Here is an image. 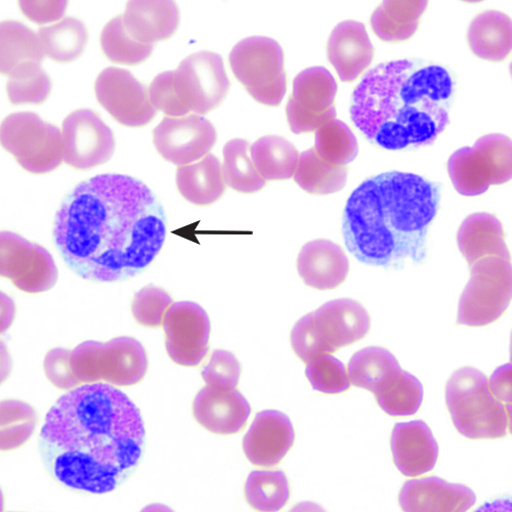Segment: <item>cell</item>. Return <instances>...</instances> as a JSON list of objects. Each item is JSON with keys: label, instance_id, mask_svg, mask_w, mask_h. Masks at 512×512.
<instances>
[{"label": "cell", "instance_id": "34", "mask_svg": "<svg viewBox=\"0 0 512 512\" xmlns=\"http://www.w3.org/2000/svg\"><path fill=\"white\" fill-rule=\"evenodd\" d=\"M38 35L46 56L55 62L65 64L77 60L83 54L89 40L87 27L72 17L39 28Z\"/></svg>", "mask_w": 512, "mask_h": 512}, {"label": "cell", "instance_id": "31", "mask_svg": "<svg viewBox=\"0 0 512 512\" xmlns=\"http://www.w3.org/2000/svg\"><path fill=\"white\" fill-rule=\"evenodd\" d=\"M251 159L261 177L267 181H287L294 177L300 153L289 141L268 136L256 141Z\"/></svg>", "mask_w": 512, "mask_h": 512}, {"label": "cell", "instance_id": "25", "mask_svg": "<svg viewBox=\"0 0 512 512\" xmlns=\"http://www.w3.org/2000/svg\"><path fill=\"white\" fill-rule=\"evenodd\" d=\"M128 34L143 45L172 37L180 24V11L174 2H130L122 15Z\"/></svg>", "mask_w": 512, "mask_h": 512}, {"label": "cell", "instance_id": "40", "mask_svg": "<svg viewBox=\"0 0 512 512\" xmlns=\"http://www.w3.org/2000/svg\"><path fill=\"white\" fill-rule=\"evenodd\" d=\"M37 422V412L29 404L16 400L2 402V451H13L27 443Z\"/></svg>", "mask_w": 512, "mask_h": 512}, {"label": "cell", "instance_id": "12", "mask_svg": "<svg viewBox=\"0 0 512 512\" xmlns=\"http://www.w3.org/2000/svg\"><path fill=\"white\" fill-rule=\"evenodd\" d=\"M0 273L30 294L51 290L59 276L53 256L46 248L13 232L2 233Z\"/></svg>", "mask_w": 512, "mask_h": 512}, {"label": "cell", "instance_id": "23", "mask_svg": "<svg viewBox=\"0 0 512 512\" xmlns=\"http://www.w3.org/2000/svg\"><path fill=\"white\" fill-rule=\"evenodd\" d=\"M297 271L309 287L331 290L346 281L350 261L337 244L329 240H315L302 248L297 259Z\"/></svg>", "mask_w": 512, "mask_h": 512}, {"label": "cell", "instance_id": "17", "mask_svg": "<svg viewBox=\"0 0 512 512\" xmlns=\"http://www.w3.org/2000/svg\"><path fill=\"white\" fill-rule=\"evenodd\" d=\"M310 315L327 355L358 343L371 326L366 309L351 298L330 301Z\"/></svg>", "mask_w": 512, "mask_h": 512}, {"label": "cell", "instance_id": "21", "mask_svg": "<svg viewBox=\"0 0 512 512\" xmlns=\"http://www.w3.org/2000/svg\"><path fill=\"white\" fill-rule=\"evenodd\" d=\"M374 47L363 23L349 20L331 32L327 56L341 81L354 82L371 65Z\"/></svg>", "mask_w": 512, "mask_h": 512}, {"label": "cell", "instance_id": "14", "mask_svg": "<svg viewBox=\"0 0 512 512\" xmlns=\"http://www.w3.org/2000/svg\"><path fill=\"white\" fill-rule=\"evenodd\" d=\"M64 162L88 170L108 162L115 151L111 128L90 109L69 114L62 125Z\"/></svg>", "mask_w": 512, "mask_h": 512}, {"label": "cell", "instance_id": "26", "mask_svg": "<svg viewBox=\"0 0 512 512\" xmlns=\"http://www.w3.org/2000/svg\"><path fill=\"white\" fill-rule=\"evenodd\" d=\"M145 348L134 337L121 336L104 343L103 381L118 388L134 387L148 371Z\"/></svg>", "mask_w": 512, "mask_h": 512}, {"label": "cell", "instance_id": "32", "mask_svg": "<svg viewBox=\"0 0 512 512\" xmlns=\"http://www.w3.org/2000/svg\"><path fill=\"white\" fill-rule=\"evenodd\" d=\"M348 173L346 166H335L326 162L311 148L298 159L294 181L310 194L330 195L345 188Z\"/></svg>", "mask_w": 512, "mask_h": 512}, {"label": "cell", "instance_id": "41", "mask_svg": "<svg viewBox=\"0 0 512 512\" xmlns=\"http://www.w3.org/2000/svg\"><path fill=\"white\" fill-rule=\"evenodd\" d=\"M423 396L421 382L417 377L403 370L393 386L375 399L381 410L388 415L407 417L418 412Z\"/></svg>", "mask_w": 512, "mask_h": 512}, {"label": "cell", "instance_id": "48", "mask_svg": "<svg viewBox=\"0 0 512 512\" xmlns=\"http://www.w3.org/2000/svg\"><path fill=\"white\" fill-rule=\"evenodd\" d=\"M70 355L71 351L57 348L47 354L44 362L47 378L54 387L62 391H71L82 386L71 369Z\"/></svg>", "mask_w": 512, "mask_h": 512}, {"label": "cell", "instance_id": "16", "mask_svg": "<svg viewBox=\"0 0 512 512\" xmlns=\"http://www.w3.org/2000/svg\"><path fill=\"white\" fill-rule=\"evenodd\" d=\"M165 349L178 365L196 367L209 352L211 325L205 310L191 302L168 309L163 321Z\"/></svg>", "mask_w": 512, "mask_h": 512}, {"label": "cell", "instance_id": "36", "mask_svg": "<svg viewBox=\"0 0 512 512\" xmlns=\"http://www.w3.org/2000/svg\"><path fill=\"white\" fill-rule=\"evenodd\" d=\"M51 91L52 81L38 63H23L9 75L7 94L13 105L42 104L47 101Z\"/></svg>", "mask_w": 512, "mask_h": 512}, {"label": "cell", "instance_id": "22", "mask_svg": "<svg viewBox=\"0 0 512 512\" xmlns=\"http://www.w3.org/2000/svg\"><path fill=\"white\" fill-rule=\"evenodd\" d=\"M477 502L472 489L438 477L411 480L404 484L399 503L404 511H467Z\"/></svg>", "mask_w": 512, "mask_h": 512}, {"label": "cell", "instance_id": "29", "mask_svg": "<svg viewBox=\"0 0 512 512\" xmlns=\"http://www.w3.org/2000/svg\"><path fill=\"white\" fill-rule=\"evenodd\" d=\"M467 40L478 58L490 62L504 61L512 49L510 17L498 11L479 14L469 25Z\"/></svg>", "mask_w": 512, "mask_h": 512}, {"label": "cell", "instance_id": "8", "mask_svg": "<svg viewBox=\"0 0 512 512\" xmlns=\"http://www.w3.org/2000/svg\"><path fill=\"white\" fill-rule=\"evenodd\" d=\"M2 146L28 173L53 172L64 161L63 134L33 112L9 115L2 123Z\"/></svg>", "mask_w": 512, "mask_h": 512}, {"label": "cell", "instance_id": "6", "mask_svg": "<svg viewBox=\"0 0 512 512\" xmlns=\"http://www.w3.org/2000/svg\"><path fill=\"white\" fill-rule=\"evenodd\" d=\"M236 78L247 93L263 105L276 107L287 91L284 54L278 42L253 36L237 44L229 57Z\"/></svg>", "mask_w": 512, "mask_h": 512}, {"label": "cell", "instance_id": "1", "mask_svg": "<svg viewBox=\"0 0 512 512\" xmlns=\"http://www.w3.org/2000/svg\"><path fill=\"white\" fill-rule=\"evenodd\" d=\"M55 245L82 279L116 283L146 271L166 237L164 209L141 181L102 175L80 183L62 202Z\"/></svg>", "mask_w": 512, "mask_h": 512}, {"label": "cell", "instance_id": "3", "mask_svg": "<svg viewBox=\"0 0 512 512\" xmlns=\"http://www.w3.org/2000/svg\"><path fill=\"white\" fill-rule=\"evenodd\" d=\"M456 82L443 65L420 59L381 63L354 91L353 123L389 151L432 146L450 124Z\"/></svg>", "mask_w": 512, "mask_h": 512}, {"label": "cell", "instance_id": "15", "mask_svg": "<svg viewBox=\"0 0 512 512\" xmlns=\"http://www.w3.org/2000/svg\"><path fill=\"white\" fill-rule=\"evenodd\" d=\"M153 138L164 160L184 166L207 156L217 144L218 134L206 118L191 114L165 117L153 131Z\"/></svg>", "mask_w": 512, "mask_h": 512}, {"label": "cell", "instance_id": "18", "mask_svg": "<svg viewBox=\"0 0 512 512\" xmlns=\"http://www.w3.org/2000/svg\"><path fill=\"white\" fill-rule=\"evenodd\" d=\"M294 440L289 417L283 412L267 410L256 414L243 439V450L253 465L271 468L282 461Z\"/></svg>", "mask_w": 512, "mask_h": 512}, {"label": "cell", "instance_id": "35", "mask_svg": "<svg viewBox=\"0 0 512 512\" xmlns=\"http://www.w3.org/2000/svg\"><path fill=\"white\" fill-rule=\"evenodd\" d=\"M249 143L235 139L228 142L224 148L223 172L227 186L233 190L252 194L261 191L267 182L256 170L249 156Z\"/></svg>", "mask_w": 512, "mask_h": 512}, {"label": "cell", "instance_id": "47", "mask_svg": "<svg viewBox=\"0 0 512 512\" xmlns=\"http://www.w3.org/2000/svg\"><path fill=\"white\" fill-rule=\"evenodd\" d=\"M291 346L296 356L305 364L327 355L313 327L310 314L294 325L291 331Z\"/></svg>", "mask_w": 512, "mask_h": 512}, {"label": "cell", "instance_id": "19", "mask_svg": "<svg viewBox=\"0 0 512 512\" xmlns=\"http://www.w3.org/2000/svg\"><path fill=\"white\" fill-rule=\"evenodd\" d=\"M391 449L399 472L409 478L432 472L439 458V445L430 426L423 420L397 423Z\"/></svg>", "mask_w": 512, "mask_h": 512}, {"label": "cell", "instance_id": "45", "mask_svg": "<svg viewBox=\"0 0 512 512\" xmlns=\"http://www.w3.org/2000/svg\"><path fill=\"white\" fill-rule=\"evenodd\" d=\"M103 348L99 341H85L71 351V369L81 384L103 382Z\"/></svg>", "mask_w": 512, "mask_h": 512}, {"label": "cell", "instance_id": "20", "mask_svg": "<svg viewBox=\"0 0 512 512\" xmlns=\"http://www.w3.org/2000/svg\"><path fill=\"white\" fill-rule=\"evenodd\" d=\"M251 414L246 398L236 389L203 388L195 397L193 415L203 429L219 436L242 432Z\"/></svg>", "mask_w": 512, "mask_h": 512}, {"label": "cell", "instance_id": "43", "mask_svg": "<svg viewBox=\"0 0 512 512\" xmlns=\"http://www.w3.org/2000/svg\"><path fill=\"white\" fill-rule=\"evenodd\" d=\"M173 298L163 289L149 285L138 291L132 305V313L138 324L146 328L163 326L164 317Z\"/></svg>", "mask_w": 512, "mask_h": 512}, {"label": "cell", "instance_id": "11", "mask_svg": "<svg viewBox=\"0 0 512 512\" xmlns=\"http://www.w3.org/2000/svg\"><path fill=\"white\" fill-rule=\"evenodd\" d=\"M175 82L182 103L199 116L218 108L231 88L223 58L211 52H198L183 60L175 71Z\"/></svg>", "mask_w": 512, "mask_h": 512}, {"label": "cell", "instance_id": "37", "mask_svg": "<svg viewBox=\"0 0 512 512\" xmlns=\"http://www.w3.org/2000/svg\"><path fill=\"white\" fill-rule=\"evenodd\" d=\"M289 497V483L282 471H254L247 478L245 498L253 509L278 511Z\"/></svg>", "mask_w": 512, "mask_h": 512}, {"label": "cell", "instance_id": "49", "mask_svg": "<svg viewBox=\"0 0 512 512\" xmlns=\"http://www.w3.org/2000/svg\"><path fill=\"white\" fill-rule=\"evenodd\" d=\"M22 13L36 24L59 21L65 14L67 2H20Z\"/></svg>", "mask_w": 512, "mask_h": 512}, {"label": "cell", "instance_id": "4", "mask_svg": "<svg viewBox=\"0 0 512 512\" xmlns=\"http://www.w3.org/2000/svg\"><path fill=\"white\" fill-rule=\"evenodd\" d=\"M439 183L401 172L363 182L346 205L343 235L362 264L401 270L426 258V243L441 204Z\"/></svg>", "mask_w": 512, "mask_h": 512}, {"label": "cell", "instance_id": "33", "mask_svg": "<svg viewBox=\"0 0 512 512\" xmlns=\"http://www.w3.org/2000/svg\"><path fill=\"white\" fill-rule=\"evenodd\" d=\"M2 39V74L9 76L19 65L26 62L40 64L46 57L38 34L17 21H5L0 27Z\"/></svg>", "mask_w": 512, "mask_h": 512}, {"label": "cell", "instance_id": "24", "mask_svg": "<svg viewBox=\"0 0 512 512\" xmlns=\"http://www.w3.org/2000/svg\"><path fill=\"white\" fill-rule=\"evenodd\" d=\"M458 248L469 268L487 258L510 261L501 222L488 212H477L467 217L457 233Z\"/></svg>", "mask_w": 512, "mask_h": 512}, {"label": "cell", "instance_id": "10", "mask_svg": "<svg viewBox=\"0 0 512 512\" xmlns=\"http://www.w3.org/2000/svg\"><path fill=\"white\" fill-rule=\"evenodd\" d=\"M337 90L335 78L324 67H312L298 74L286 106L291 132L314 133L335 120Z\"/></svg>", "mask_w": 512, "mask_h": 512}, {"label": "cell", "instance_id": "27", "mask_svg": "<svg viewBox=\"0 0 512 512\" xmlns=\"http://www.w3.org/2000/svg\"><path fill=\"white\" fill-rule=\"evenodd\" d=\"M177 186L181 195L194 205L207 206L216 203L227 189L219 158L208 154L197 162L179 166Z\"/></svg>", "mask_w": 512, "mask_h": 512}, {"label": "cell", "instance_id": "13", "mask_svg": "<svg viewBox=\"0 0 512 512\" xmlns=\"http://www.w3.org/2000/svg\"><path fill=\"white\" fill-rule=\"evenodd\" d=\"M95 92L99 104L121 125L144 126L156 116L149 89L128 70L106 68L96 80Z\"/></svg>", "mask_w": 512, "mask_h": 512}, {"label": "cell", "instance_id": "39", "mask_svg": "<svg viewBox=\"0 0 512 512\" xmlns=\"http://www.w3.org/2000/svg\"><path fill=\"white\" fill-rule=\"evenodd\" d=\"M104 55L112 62L123 65H139L153 53L155 46L143 45L128 34L122 15L112 19L101 34Z\"/></svg>", "mask_w": 512, "mask_h": 512}, {"label": "cell", "instance_id": "7", "mask_svg": "<svg viewBox=\"0 0 512 512\" xmlns=\"http://www.w3.org/2000/svg\"><path fill=\"white\" fill-rule=\"evenodd\" d=\"M448 174L462 196L485 194L508 183L512 175L511 139L501 134L480 138L474 147L457 150L448 160Z\"/></svg>", "mask_w": 512, "mask_h": 512}, {"label": "cell", "instance_id": "50", "mask_svg": "<svg viewBox=\"0 0 512 512\" xmlns=\"http://www.w3.org/2000/svg\"><path fill=\"white\" fill-rule=\"evenodd\" d=\"M511 364L497 368L492 374L489 383L491 394L501 403L511 404Z\"/></svg>", "mask_w": 512, "mask_h": 512}, {"label": "cell", "instance_id": "9", "mask_svg": "<svg viewBox=\"0 0 512 512\" xmlns=\"http://www.w3.org/2000/svg\"><path fill=\"white\" fill-rule=\"evenodd\" d=\"M471 272L460 296L457 324L484 327L496 322L511 302V262L487 258L471 267Z\"/></svg>", "mask_w": 512, "mask_h": 512}, {"label": "cell", "instance_id": "28", "mask_svg": "<svg viewBox=\"0 0 512 512\" xmlns=\"http://www.w3.org/2000/svg\"><path fill=\"white\" fill-rule=\"evenodd\" d=\"M403 369L387 349L369 347L352 357L348 366L351 384L371 392L375 397L388 391Z\"/></svg>", "mask_w": 512, "mask_h": 512}, {"label": "cell", "instance_id": "38", "mask_svg": "<svg viewBox=\"0 0 512 512\" xmlns=\"http://www.w3.org/2000/svg\"><path fill=\"white\" fill-rule=\"evenodd\" d=\"M314 149L320 158L335 166H347L359 153L358 141L351 128L337 119L316 132Z\"/></svg>", "mask_w": 512, "mask_h": 512}, {"label": "cell", "instance_id": "5", "mask_svg": "<svg viewBox=\"0 0 512 512\" xmlns=\"http://www.w3.org/2000/svg\"><path fill=\"white\" fill-rule=\"evenodd\" d=\"M446 404L460 435L471 440L507 436L510 405L504 406L489 390L488 378L474 367H462L447 382Z\"/></svg>", "mask_w": 512, "mask_h": 512}, {"label": "cell", "instance_id": "44", "mask_svg": "<svg viewBox=\"0 0 512 512\" xmlns=\"http://www.w3.org/2000/svg\"><path fill=\"white\" fill-rule=\"evenodd\" d=\"M241 370V364L233 353L216 350L202 367L201 376L207 387L231 391L238 387Z\"/></svg>", "mask_w": 512, "mask_h": 512}, {"label": "cell", "instance_id": "30", "mask_svg": "<svg viewBox=\"0 0 512 512\" xmlns=\"http://www.w3.org/2000/svg\"><path fill=\"white\" fill-rule=\"evenodd\" d=\"M429 2H383L372 14L374 33L386 42H403L417 31Z\"/></svg>", "mask_w": 512, "mask_h": 512}, {"label": "cell", "instance_id": "46", "mask_svg": "<svg viewBox=\"0 0 512 512\" xmlns=\"http://www.w3.org/2000/svg\"><path fill=\"white\" fill-rule=\"evenodd\" d=\"M150 98L156 108L168 117H184L191 113L180 100L175 82V71L158 74L150 85Z\"/></svg>", "mask_w": 512, "mask_h": 512}, {"label": "cell", "instance_id": "2", "mask_svg": "<svg viewBox=\"0 0 512 512\" xmlns=\"http://www.w3.org/2000/svg\"><path fill=\"white\" fill-rule=\"evenodd\" d=\"M146 445L139 408L108 383L84 384L57 400L39 434L47 472L83 494L113 492L138 468Z\"/></svg>", "mask_w": 512, "mask_h": 512}, {"label": "cell", "instance_id": "42", "mask_svg": "<svg viewBox=\"0 0 512 512\" xmlns=\"http://www.w3.org/2000/svg\"><path fill=\"white\" fill-rule=\"evenodd\" d=\"M306 376L313 389L322 394L338 395L351 389L346 366L332 355H322L307 364Z\"/></svg>", "mask_w": 512, "mask_h": 512}]
</instances>
